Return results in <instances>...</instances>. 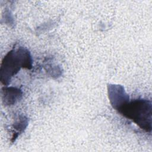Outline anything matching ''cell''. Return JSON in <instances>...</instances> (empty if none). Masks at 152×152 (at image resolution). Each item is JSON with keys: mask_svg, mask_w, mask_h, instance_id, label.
I'll return each mask as SVG.
<instances>
[{"mask_svg": "<svg viewBox=\"0 0 152 152\" xmlns=\"http://www.w3.org/2000/svg\"><path fill=\"white\" fill-rule=\"evenodd\" d=\"M32 59L30 52L23 47L14 49L4 57L1 67V80L7 84L21 68H31Z\"/></svg>", "mask_w": 152, "mask_h": 152, "instance_id": "obj_1", "label": "cell"}, {"mask_svg": "<svg viewBox=\"0 0 152 152\" xmlns=\"http://www.w3.org/2000/svg\"><path fill=\"white\" fill-rule=\"evenodd\" d=\"M118 112L146 132L151 131V103L145 99L128 101Z\"/></svg>", "mask_w": 152, "mask_h": 152, "instance_id": "obj_2", "label": "cell"}, {"mask_svg": "<svg viewBox=\"0 0 152 152\" xmlns=\"http://www.w3.org/2000/svg\"><path fill=\"white\" fill-rule=\"evenodd\" d=\"M108 94L110 103L114 109L118 110L129 101V96L120 85L109 84Z\"/></svg>", "mask_w": 152, "mask_h": 152, "instance_id": "obj_3", "label": "cell"}, {"mask_svg": "<svg viewBox=\"0 0 152 152\" xmlns=\"http://www.w3.org/2000/svg\"><path fill=\"white\" fill-rule=\"evenodd\" d=\"M3 101L4 103L10 105L15 103L21 96V92L15 88H7L4 91Z\"/></svg>", "mask_w": 152, "mask_h": 152, "instance_id": "obj_4", "label": "cell"}]
</instances>
